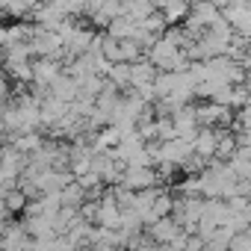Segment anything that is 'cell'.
<instances>
[{"label": "cell", "instance_id": "12", "mask_svg": "<svg viewBox=\"0 0 251 251\" xmlns=\"http://www.w3.org/2000/svg\"><path fill=\"white\" fill-rule=\"evenodd\" d=\"M48 95L56 98V100H62V103H74L77 95H80V86H77V80H74L71 74H62V77H56V80L50 83Z\"/></svg>", "mask_w": 251, "mask_h": 251}, {"label": "cell", "instance_id": "14", "mask_svg": "<svg viewBox=\"0 0 251 251\" xmlns=\"http://www.w3.org/2000/svg\"><path fill=\"white\" fill-rule=\"evenodd\" d=\"M15 151H21V154H27V157H33L42 145H45V139L39 136V133H18V136H12V142H9Z\"/></svg>", "mask_w": 251, "mask_h": 251}, {"label": "cell", "instance_id": "4", "mask_svg": "<svg viewBox=\"0 0 251 251\" xmlns=\"http://www.w3.org/2000/svg\"><path fill=\"white\" fill-rule=\"evenodd\" d=\"M183 233H186V230L180 227V222H177L175 216H163V219H157V222L148 225V239L157 242V245H172V242L180 239Z\"/></svg>", "mask_w": 251, "mask_h": 251}, {"label": "cell", "instance_id": "2", "mask_svg": "<svg viewBox=\"0 0 251 251\" xmlns=\"http://www.w3.org/2000/svg\"><path fill=\"white\" fill-rule=\"evenodd\" d=\"M157 180H160V172L154 166H127L121 172L118 183L133 192H145V189H157Z\"/></svg>", "mask_w": 251, "mask_h": 251}, {"label": "cell", "instance_id": "10", "mask_svg": "<svg viewBox=\"0 0 251 251\" xmlns=\"http://www.w3.org/2000/svg\"><path fill=\"white\" fill-rule=\"evenodd\" d=\"M157 65L148 59V56H142V59H136V62H130V89L133 92H139V89H145V86H154V80H157Z\"/></svg>", "mask_w": 251, "mask_h": 251}, {"label": "cell", "instance_id": "8", "mask_svg": "<svg viewBox=\"0 0 251 251\" xmlns=\"http://www.w3.org/2000/svg\"><path fill=\"white\" fill-rule=\"evenodd\" d=\"M62 74H65V68H62L59 59H53V56H39V59H33V83H36V86L50 89V83H53L56 77H62Z\"/></svg>", "mask_w": 251, "mask_h": 251}, {"label": "cell", "instance_id": "7", "mask_svg": "<svg viewBox=\"0 0 251 251\" xmlns=\"http://www.w3.org/2000/svg\"><path fill=\"white\" fill-rule=\"evenodd\" d=\"M172 124H175V133H177V139H195V133L201 130V124H198V115H195V106H180V109H175L172 112Z\"/></svg>", "mask_w": 251, "mask_h": 251}, {"label": "cell", "instance_id": "20", "mask_svg": "<svg viewBox=\"0 0 251 251\" xmlns=\"http://www.w3.org/2000/svg\"><path fill=\"white\" fill-rule=\"evenodd\" d=\"M245 3H248V6H251V0H245Z\"/></svg>", "mask_w": 251, "mask_h": 251}, {"label": "cell", "instance_id": "18", "mask_svg": "<svg viewBox=\"0 0 251 251\" xmlns=\"http://www.w3.org/2000/svg\"><path fill=\"white\" fill-rule=\"evenodd\" d=\"M6 42H9V27L0 24V48H6Z\"/></svg>", "mask_w": 251, "mask_h": 251}, {"label": "cell", "instance_id": "6", "mask_svg": "<svg viewBox=\"0 0 251 251\" xmlns=\"http://www.w3.org/2000/svg\"><path fill=\"white\" fill-rule=\"evenodd\" d=\"M33 236L24 225H6L0 233V251H33Z\"/></svg>", "mask_w": 251, "mask_h": 251}, {"label": "cell", "instance_id": "13", "mask_svg": "<svg viewBox=\"0 0 251 251\" xmlns=\"http://www.w3.org/2000/svg\"><path fill=\"white\" fill-rule=\"evenodd\" d=\"M139 21H133V18H127V15H118V18H112L109 21V27H106V36L109 39H139Z\"/></svg>", "mask_w": 251, "mask_h": 251}, {"label": "cell", "instance_id": "3", "mask_svg": "<svg viewBox=\"0 0 251 251\" xmlns=\"http://www.w3.org/2000/svg\"><path fill=\"white\" fill-rule=\"evenodd\" d=\"M195 115H198L201 127H213V130H225L233 124L230 106H222V103H213V100H207L204 106H195Z\"/></svg>", "mask_w": 251, "mask_h": 251}, {"label": "cell", "instance_id": "16", "mask_svg": "<svg viewBox=\"0 0 251 251\" xmlns=\"http://www.w3.org/2000/svg\"><path fill=\"white\" fill-rule=\"evenodd\" d=\"M3 204L9 207V213H24V210H27V204H30V198H27V195H24V192H21V189L15 186L12 192H6Z\"/></svg>", "mask_w": 251, "mask_h": 251}, {"label": "cell", "instance_id": "9", "mask_svg": "<svg viewBox=\"0 0 251 251\" xmlns=\"http://www.w3.org/2000/svg\"><path fill=\"white\" fill-rule=\"evenodd\" d=\"M216 148H219V130L213 127H201L192 139V154L201 157L204 163H213L216 160Z\"/></svg>", "mask_w": 251, "mask_h": 251}, {"label": "cell", "instance_id": "19", "mask_svg": "<svg viewBox=\"0 0 251 251\" xmlns=\"http://www.w3.org/2000/svg\"><path fill=\"white\" fill-rule=\"evenodd\" d=\"M189 3H198V0H189Z\"/></svg>", "mask_w": 251, "mask_h": 251}, {"label": "cell", "instance_id": "17", "mask_svg": "<svg viewBox=\"0 0 251 251\" xmlns=\"http://www.w3.org/2000/svg\"><path fill=\"white\" fill-rule=\"evenodd\" d=\"M9 98V77L0 71V100H6Z\"/></svg>", "mask_w": 251, "mask_h": 251}, {"label": "cell", "instance_id": "15", "mask_svg": "<svg viewBox=\"0 0 251 251\" xmlns=\"http://www.w3.org/2000/svg\"><path fill=\"white\" fill-rule=\"evenodd\" d=\"M3 68H6V74H9L18 86L33 83V59H30V62H3Z\"/></svg>", "mask_w": 251, "mask_h": 251}, {"label": "cell", "instance_id": "5", "mask_svg": "<svg viewBox=\"0 0 251 251\" xmlns=\"http://www.w3.org/2000/svg\"><path fill=\"white\" fill-rule=\"evenodd\" d=\"M222 18L227 21V27H230L236 36L251 39V6L245 3V0H236L233 6H227V9L222 12Z\"/></svg>", "mask_w": 251, "mask_h": 251}, {"label": "cell", "instance_id": "1", "mask_svg": "<svg viewBox=\"0 0 251 251\" xmlns=\"http://www.w3.org/2000/svg\"><path fill=\"white\" fill-rule=\"evenodd\" d=\"M148 59L157 65V71H186L189 68V56L183 48L172 45L166 36H160L151 48H148Z\"/></svg>", "mask_w": 251, "mask_h": 251}, {"label": "cell", "instance_id": "11", "mask_svg": "<svg viewBox=\"0 0 251 251\" xmlns=\"http://www.w3.org/2000/svg\"><path fill=\"white\" fill-rule=\"evenodd\" d=\"M154 3H157V9L163 12V18H166L169 27L183 24V21L189 18V12H192V3H189V0H154Z\"/></svg>", "mask_w": 251, "mask_h": 251}]
</instances>
